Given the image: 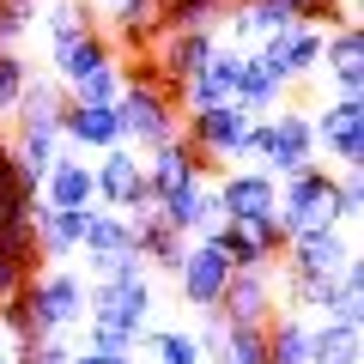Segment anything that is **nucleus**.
Returning <instances> with one entry per match:
<instances>
[{
    "label": "nucleus",
    "instance_id": "obj_1",
    "mask_svg": "<svg viewBox=\"0 0 364 364\" xmlns=\"http://www.w3.org/2000/svg\"><path fill=\"white\" fill-rule=\"evenodd\" d=\"M122 97H116V122H122V146H134V152H152V146L176 140L182 134V104L176 91L158 79L152 55L146 61H122Z\"/></svg>",
    "mask_w": 364,
    "mask_h": 364
},
{
    "label": "nucleus",
    "instance_id": "obj_2",
    "mask_svg": "<svg viewBox=\"0 0 364 364\" xmlns=\"http://www.w3.org/2000/svg\"><path fill=\"white\" fill-rule=\"evenodd\" d=\"M152 273L146 279H85V322L122 328L128 340L146 346V328H152Z\"/></svg>",
    "mask_w": 364,
    "mask_h": 364
},
{
    "label": "nucleus",
    "instance_id": "obj_3",
    "mask_svg": "<svg viewBox=\"0 0 364 364\" xmlns=\"http://www.w3.org/2000/svg\"><path fill=\"white\" fill-rule=\"evenodd\" d=\"M273 213H279V225L291 231H310V225H340L334 219V164H304L291 170V176H279V200H273Z\"/></svg>",
    "mask_w": 364,
    "mask_h": 364
},
{
    "label": "nucleus",
    "instance_id": "obj_4",
    "mask_svg": "<svg viewBox=\"0 0 364 364\" xmlns=\"http://www.w3.org/2000/svg\"><path fill=\"white\" fill-rule=\"evenodd\" d=\"M249 122H255V116L231 97V104H213V109H188V116H182V140L207 158V170H231L237 152H243Z\"/></svg>",
    "mask_w": 364,
    "mask_h": 364
},
{
    "label": "nucleus",
    "instance_id": "obj_5",
    "mask_svg": "<svg viewBox=\"0 0 364 364\" xmlns=\"http://www.w3.org/2000/svg\"><path fill=\"white\" fill-rule=\"evenodd\" d=\"M25 291H31V310H37V322L49 328V334H67V328L85 322V279H79L67 261H43L25 279Z\"/></svg>",
    "mask_w": 364,
    "mask_h": 364
},
{
    "label": "nucleus",
    "instance_id": "obj_6",
    "mask_svg": "<svg viewBox=\"0 0 364 364\" xmlns=\"http://www.w3.org/2000/svg\"><path fill=\"white\" fill-rule=\"evenodd\" d=\"M249 55L267 67V79L279 91H291V85H304V79L322 73V31L316 25H291V31H279V37H261Z\"/></svg>",
    "mask_w": 364,
    "mask_h": 364
},
{
    "label": "nucleus",
    "instance_id": "obj_7",
    "mask_svg": "<svg viewBox=\"0 0 364 364\" xmlns=\"http://www.w3.org/2000/svg\"><path fill=\"white\" fill-rule=\"evenodd\" d=\"M91 176H97V207L109 213H140L152 207V188H146V158L134 146H109V152L91 158Z\"/></svg>",
    "mask_w": 364,
    "mask_h": 364
},
{
    "label": "nucleus",
    "instance_id": "obj_8",
    "mask_svg": "<svg viewBox=\"0 0 364 364\" xmlns=\"http://www.w3.org/2000/svg\"><path fill=\"white\" fill-rule=\"evenodd\" d=\"M207 237L231 255V267H273L279 249H286V225H279V213H261V219H219Z\"/></svg>",
    "mask_w": 364,
    "mask_h": 364
},
{
    "label": "nucleus",
    "instance_id": "obj_9",
    "mask_svg": "<svg viewBox=\"0 0 364 364\" xmlns=\"http://www.w3.org/2000/svg\"><path fill=\"white\" fill-rule=\"evenodd\" d=\"M176 279V291H182V304L188 310H213V304L225 298V279H231V255H225L213 237H188V255H182V267L170 273Z\"/></svg>",
    "mask_w": 364,
    "mask_h": 364
},
{
    "label": "nucleus",
    "instance_id": "obj_10",
    "mask_svg": "<svg viewBox=\"0 0 364 364\" xmlns=\"http://www.w3.org/2000/svg\"><path fill=\"white\" fill-rule=\"evenodd\" d=\"M316 128V152H328L334 170H352L364 164V97H334L310 116Z\"/></svg>",
    "mask_w": 364,
    "mask_h": 364
},
{
    "label": "nucleus",
    "instance_id": "obj_11",
    "mask_svg": "<svg viewBox=\"0 0 364 364\" xmlns=\"http://www.w3.org/2000/svg\"><path fill=\"white\" fill-rule=\"evenodd\" d=\"M316 128H310V116L304 109H291V104H279L267 116V158H261V170H267L273 182L279 176H291V170H304V164H316Z\"/></svg>",
    "mask_w": 364,
    "mask_h": 364
},
{
    "label": "nucleus",
    "instance_id": "obj_12",
    "mask_svg": "<svg viewBox=\"0 0 364 364\" xmlns=\"http://www.w3.org/2000/svg\"><path fill=\"white\" fill-rule=\"evenodd\" d=\"M358 255V243L346 237V225H310V231H291L279 249V267L286 273H340Z\"/></svg>",
    "mask_w": 364,
    "mask_h": 364
},
{
    "label": "nucleus",
    "instance_id": "obj_13",
    "mask_svg": "<svg viewBox=\"0 0 364 364\" xmlns=\"http://www.w3.org/2000/svg\"><path fill=\"white\" fill-rule=\"evenodd\" d=\"M225 322H267L279 310V261L273 267H231L225 279V298L213 304Z\"/></svg>",
    "mask_w": 364,
    "mask_h": 364
},
{
    "label": "nucleus",
    "instance_id": "obj_14",
    "mask_svg": "<svg viewBox=\"0 0 364 364\" xmlns=\"http://www.w3.org/2000/svg\"><path fill=\"white\" fill-rule=\"evenodd\" d=\"M213 195H219L225 219H261V213H273V200H279V182L261 164H231V170H219Z\"/></svg>",
    "mask_w": 364,
    "mask_h": 364
},
{
    "label": "nucleus",
    "instance_id": "obj_15",
    "mask_svg": "<svg viewBox=\"0 0 364 364\" xmlns=\"http://www.w3.org/2000/svg\"><path fill=\"white\" fill-rule=\"evenodd\" d=\"M152 207L164 213V225H176L182 237H207L213 225L225 219V213H219V195H213V176L182 182V188H170V195H158Z\"/></svg>",
    "mask_w": 364,
    "mask_h": 364
},
{
    "label": "nucleus",
    "instance_id": "obj_16",
    "mask_svg": "<svg viewBox=\"0 0 364 364\" xmlns=\"http://www.w3.org/2000/svg\"><path fill=\"white\" fill-rule=\"evenodd\" d=\"M322 67L334 79V97H364V31H358V18L322 31Z\"/></svg>",
    "mask_w": 364,
    "mask_h": 364
},
{
    "label": "nucleus",
    "instance_id": "obj_17",
    "mask_svg": "<svg viewBox=\"0 0 364 364\" xmlns=\"http://www.w3.org/2000/svg\"><path fill=\"white\" fill-rule=\"evenodd\" d=\"M109 61H116V43L104 37V25H91V31H79V37L49 43V67H43V73H55V79H61V91H67V85H79L85 73L109 67Z\"/></svg>",
    "mask_w": 364,
    "mask_h": 364
},
{
    "label": "nucleus",
    "instance_id": "obj_18",
    "mask_svg": "<svg viewBox=\"0 0 364 364\" xmlns=\"http://www.w3.org/2000/svg\"><path fill=\"white\" fill-rule=\"evenodd\" d=\"M243 55H249V49H225V43H219V49L207 55V67L182 85V116H188V109L231 104V97H237V79H243Z\"/></svg>",
    "mask_w": 364,
    "mask_h": 364
},
{
    "label": "nucleus",
    "instance_id": "obj_19",
    "mask_svg": "<svg viewBox=\"0 0 364 364\" xmlns=\"http://www.w3.org/2000/svg\"><path fill=\"white\" fill-rule=\"evenodd\" d=\"M61 146H73V152H109V146H122V122H116V104H73L67 97L61 109Z\"/></svg>",
    "mask_w": 364,
    "mask_h": 364
},
{
    "label": "nucleus",
    "instance_id": "obj_20",
    "mask_svg": "<svg viewBox=\"0 0 364 364\" xmlns=\"http://www.w3.org/2000/svg\"><path fill=\"white\" fill-rule=\"evenodd\" d=\"M61 109H67V91L55 73H31V85L18 91V109L6 122H13V134H55L61 140Z\"/></svg>",
    "mask_w": 364,
    "mask_h": 364
},
{
    "label": "nucleus",
    "instance_id": "obj_21",
    "mask_svg": "<svg viewBox=\"0 0 364 364\" xmlns=\"http://www.w3.org/2000/svg\"><path fill=\"white\" fill-rule=\"evenodd\" d=\"M140 158H146V188H152V200L170 195V188H182V182H195V176H213L207 158L182 140V134L164 140V146H152V152H140Z\"/></svg>",
    "mask_w": 364,
    "mask_h": 364
},
{
    "label": "nucleus",
    "instance_id": "obj_22",
    "mask_svg": "<svg viewBox=\"0 0 364 364\" xmlns=\"http://www.w3.org/2000/svg\"><path fill=\"white\" fill-rule=\"evenodd\" d=\"M43 200H49V207H97V176H91V158H79L73 146H61V158L43 170Z\"/></svg>",
    "mask_w": 364,
    "mask_h": 364
},
{
    "label": "nucleus",
    "instance_id": "obj_23",
    "mask_svg": "<svg viewBox=\"0 0 364 364\" xmlns=\"http://www.w3.org/2000/svg\"><path fill=\"white\" fill-rule=\"evenodd\" d=\"M128 225H134V243H140L146 267H164V273L182 267V255H188V237H182L176 225H164V213H158V207L128 213Z\"/></svg>",
    "mask_w": 364,
    "mask_h": 364
},
{
    "label": "nucleus",
    "instance_id": "obj_24",
    "mask_svg": "<svg viewBox=\"0 0 364 364\" xmlns=\"http://www.w3.org/2000/svg\"><path fill=\"white\" fill-rule=\"evenodd\" d=\"M104 25V37L116 43V55H146L158 37H164V18H158V0H128L122 13H109V18H97Z\"/></svg>",
    "mask_w": 364,
    "mask_h": 364
},
{
    "label": "nucleus",
    "instance_id": "obj_25",
    "mask_svg": "<svg viewBox=\"0 0 364 364\" xmlns=\"http://www.w3.org/2000/svg\"><path fill=\"white\" fill-rule=\"evenodd\" d=\"M91 207H49L37 219V255L43 261H73L79 255V237H85Z\"/></svg>",
    "mask_w": 364,
    "mask_h": 364
},
{
    "label": "nucleus",
    "instance_id": "obj_26",
    "mask_svg": "<svg viewBox=\"0 0 364 364\" xmlns=\"http://www.w3.org/2000/svg\"><path fill=\"white\" fill-rule=\"evenodd\" d=\"M310 364H364V334H358V322L310 316Z\"/></svg>",
    "mask_w": 364,
    "mask_h": 364
},
{
    "label": "nucleus",
    "instance_id": "obj_27",
    "mask_svg": "<svg viewBox=\"0 0 364 364\" xmlns=\"http://www.w3.org/2000/svg\"><path fill=\"white\" fill-rule=\"evenodd\" d=\"M267 364H310V316L304 310L267 316Z\"/></svg>",
    "mask_w": 364,
    "mask_h": 364
},
{
    "label": "nucleus",
    "instance_id": "obj_28",
    "mask_svg": "<svg viewBox=\"0 0 364 364\" xmlns=\"http://www.w3.org/2000/svg\"><path fill=\"white\" fill-rule=\"evenodd\" d=\"M128 243H134V225H128V213L91 207L85 237H79V255H116V249H128Z\"/></svg>",
    "mask_w": 364,
    "mask_h": 364
},
{
    "label": "nucleus",
    "instance_id": "obj_29",
    "mask_svg": "<svg viewBox=\"0 0 364 364\" xmlns=\"http://www.w3.org/2000/svg\"><path fill=\"white\" fill-rule=\"evenodd\" d=\"M213 364H267V322H225V346Z\"/></svg>",
    "mask_w": 364,
    "mask_h": 364
},
{
    "label": "nucleus",
    "instance_id": "obj_30",
    "mask_svg": "<svg viewBox=\"0 0 364 364\" xmlns=\"http://www.w3.org/2000/svg\"><path fill=\"white\" fill-rule=\"evenodd\" d=\"M140 352H152V364H207V352L188 328H146Z\"/></svg>",
    "mask_w": 364,
    "mask_h": 364
},
{
    "label": "nucleus",
    "instance_id": "obj_31",
    "mask_svg": "<svg viewBox=\"0 0 364 364\" xmlns=\"http://www.w3.org/2000/svg\"><path fill=\"white\" fill-rule=\"evenodd\" d=\"M279 97H286V91H279V85L267 79V67H261L255 55H243V79H237V104H243L249 116H273V109H279Z\"/></svg>",
    "mask_w": 364,
    "mask_h": 364
},
{
    "label": "nucleus",
    "instance_id": "obj_32",
    "mask_svg": "<svg viewBox=\"0 0 364 364\" xmlns=\"http://www.w3.org/2000/svg\"><path fill=\"white\" fill-rule=\"evenodd\" d=\"M43 37L61 43V37H79V31L97 25V13H91V0H43Z\"/></svg>",
    "mask_w": 364,
    "mask_h": 364
},
{
    "label": "nucleus",
    "instance_id": "obj_33",
    "mask_svg": "<svg viewBox=\"0 0 364 364\" xmlns=\"http://www.w3.org/2000/svg\"><path fill=\"white\" fill-rule=\"evenodd\" d=\"M164 31H213L225 18V0H158Z\"/></svg>",
    "mask_w": 364,
    "mask_h": 364
},
{
    "label": "nucleus",
    "instance_id": "obj_34",
    "mask_svg": "<svg viewBox=\"0 0 364 364\" xmlns=\"http://www.w3.org/2000/svg\"><path fill=\"white\" fill-rule=\"evenodd\" d=\"M122 79H128V73H122V55H116L109 67H97V73H85L79 85H67V97H73V104H116Z\"/></svg>",
    "mask_w": 364,
    "mask_h": 364
},
{
    "label": "nucleus",
    "instance_id": "obj_35",
    "mask_svg": "<svg viewBox=\"0 0 364 364\" xmlns=\"http://www.w3.org/2000/svg\"><path fill=\"white\" fill-rule=\"evenodd\" d=\"M43 0H0V49H18V43L37 31Z\"/></svg>",
    "mask_w": 364,
    "mask_h": 364
},
{
    "label": "nucleus",
    "instance_id": "obj_36",
    "mask_svg": "<svg viewBox=\"0 0 364 364\" xmlns=\"http://www.w3.org/2000/svg\"><path fill=\"white\" fill-rule=\"evenodd\" d=\"M31 73H37V61H25L18 49H0V122L18 109V91L31 85Z\"/></svg>",
    "mask_w": 364,
    "mask_h": 364
},
{
    "label": "nucleus",
    "instance_id": "obj_37",
    "mask_svg": "<svg viewBox=\"0 0 364 364\" xmlns=\"http://www.w3.org/2000/svg\"><path fill=\"white\" fill-rule=\"evenodd\" d=\"M286 13L298 18V25L328 31V25H346V18H358V6H346V0H286Z\"/></svg>",
    "mask_w": 364,
    "mask_h": 364
},
{
    "label": "nucleus",
    "instance_id": "obj_38",
    "mask_svg": "<svg viewBox=\"0 0 364 364\" xmlns=\"http://www.w3.org/2000/svg\"><path fill=\"white\" fill-rule=\"evenodd\" d=\"M334 219L340 225H358L364 219V176H358V164L334 170Z\"/></svg>",
    "mask_w": 364,
    "mask_h": 364
},
{
    "label": "nucleus",
    "instance_id": "obj_39",
    "mask_svg": "<svg viewBox=\"0 0 364 364\" xmlns=\"http://www.w3.org/2000/svg\"><path fill=\"white\" fill-rule=\"evenodd\" d=\"M85 346H97V352H116L122 364H134V352H140V340H128L122 328H104V322H85Z\"/></svg>",
    "mask_w": 364,
    "mask_h": 364
},
{
    "label": "nucleus",
    "instance_id": "obj_40",
    "mask_svg": "<svg viewBox=\"0 0 364 364\" xmlns=\"http://www.w3.org/2000/svg\"><path fill=\"white\" fill-rule=\"evenodd\" d=\"M31 273H37V267H31V261H25V255H13V249L0 243V298H13V291H18V286H25Z\"/></svg>",
    "mask_w": 364,
    "mask_h": 364
},
{
    "label": "nucleus",
    "instance_id": "obj_41",
    "mask_svg": "<svg viewBox=\"0 0 364 364\" xmlns=\"http://www.w3.org/2000/svg\"><path fill=\"white\" fill-rule=\"evenodd\" d=\"M67 364H122V358H116V352H97V346H73Z\"/></svg>",
    "mask_w": 364,
    "mask_h": 364
},
{
    "label": "nucleus",
    "instance_id": "obj_42",
    "mask_svg": "<svg viewBox=\"0 0 364 364\" xmlns=\"http://www.w3.org/2000/svg\"><path fill=\"white\" fill-rule=\"evenodd\" d=\"M0 364H13V346H6V340H0Z\"/></svg>",
    "mask_w": 364,
    "mask_h": 364
}]
</instances>
